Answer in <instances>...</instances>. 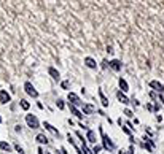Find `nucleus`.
Returning <instances> with one entry per match:
<instances>
[{
	"instance_id": "30",
	"label": "nucleus",
	"mask_w": 164,
	"mask_h": 154,
	"mask_svg": "<svg viewBox=\"0 0 164 154\" xmlns=\"http://www.w3.org/2000/svg\"><path fill=\"white\" fill-rule=\"evenodd\" d=\"M132 151H134V149H132V146H131V148H129V151H127L126 154H132Z\"/></svg>"
},
{
	"instance_id": "21",
	"label": "nucleus",
	"mask_w": 164,
	"mask_h": 154,
	"mask_svg": "<svg viewBox=\"0 0 164 154\" xmlns=\"http://www.w3.org/2000/svg\"><path fill=\"white\" fill-rule=\"evenodd\" d=\"M56 105H57V108H59V110H64V108H65V105H64V100H61V98L56 102Z\"/></svg>"
},
{
	"instance_id": "8",
	"label": "nucleus",
	"mask_w": 164,
	"mask_h": 154,
	"mask_svg": "<svg viewBox=\"0 0 164 154\" xmlns=\"http://www.w3.org/2000/svg\"><path fill=\"white\" fill-rule=\"evenodd\" d=\"M108 67H112V70H115V72H120L123 64H121V61H116V59H115V61L108 62Z\"/></svg>"
},
{
	"instance_id": "25",
	"label": "nucleus",
	"mask_w": 164,
	"mask_h": 154,
	"mask_svg": "<svg viewBox=\"0 0 164 154\" xmlns=\"http://www.w3.org/2000/svg\"><path fill=\"white\" fill-rule=\"evenodd\" d=\"M38 154H49V153L43 151V148H38Z\"/></svg>"
},
{
	"instance_id": "18",
	"label": "nucleus",
	"mask_w": 164,
	"mask_h": 154,
	"mask_svg": "<svg viewBox=\"0 0 164 154\" xmlns=\"http://www.w3.org/2000/svg\"><path fill=\"white\" fill-rule=\"evenodd\" d=\"M0 149H3V151L10 153V151H11V146H10L8 143H5V141H0Z\"/></svg>"
},
{
	"instance_id": "23",
	"label": "nucleus",
	"mask_w": 164,
	"mask_h": 154,
	"mask_svg": "<svg viewBox=\"0 0 164 154\" xmlns=\"http://www.w3.org/2000/svg\"><path fill=\"white\" fill-rule=\"evenodd\" d=\"M69 86H70L69 81H62V83H61V88H62V89H69Z\"/></svg>"
},
{
	"instance_id": "4",
	"label": "nucleus",
	"mask_w": 164,
	"mask_h": 154,
	"mask_svg": "<svg viewBox=\"0 0 164 154\" xmlns=\"http://www.w3.org/2000/svg\"><path fill=\"white\" fill-rule=\"evenodd\" d=\"M67 98H69V102H72V105H75V106H78V105H81V103H83V102L80 100V97H78L77 94H73V92H69Z\"/></svg>"
},
{
	"instance_id": "26",
	"label": "nucleus",
	"mask_w": 164,
	"mask_h": 154,
	"mask_svg": "<svg viewBox=\"0 0 164 154\" xmlns=\"http://www.w3.org/2000/svg\"><path fill=\"white\" fill-rule=\"evenodd\" d=\"M99 151H100V146H96V148H94V149H92V153H96V154H97V153H99Z\"/></svg>"
},
{
	"instance_id": "20",
	"label": "nucleus",
	"mask_w": 164,
	"mask_h": 154,
	"mask_svg": "<svg viewBox=\"0 0 164 154\" xmlns=\"http://www.w3.org/2000/svg\"><path fill=\"white\" fill-rule=\"evenodd\" d=\"M29 106H30V103L27 100H21V108L22 110H29Z\"/></svg>"
},
{
	"instance_id": "11",
	"label": "nucleus",
	"mask_w": 164,
	"mask_h": 154,
	"mask_svg": "<svg viewBox=\"0 0 164 154\" xmlns=\"http://www.w3.org/2000/svg\"><path fill=\"white\" fill-rule=\"evenodd\" d=\"M85 64H86L88 68H96L97 64H96V61L92 57H85Z\"/></svg>"
},
{
	"instance_id": "33",
	"label": "nucleus",
	"mask_w": 164,
	"mask_h": 154,
	"mask_svg": "<svg viewBox=\"0 0 164 154\" xmlns=\"http://www.w3.org/2000/svg\"><path fill=\"white\" fill-rule=\"evenodd\" d=\"M56 154H61V153H56Z\"/></svg>"
},
{
	"instance_id": "3",
	"label": "nucleus",
	"mask_w": 164,
	"mask_h": 154,
	"mask_svg": "<svg viewBox=\"0 0 164 154\" xmlns=\"http://www.w3.org/2000/svg\"><path fill=\"white\" fill-rule=\"evenodd\" d=\"M24 89H26V92L29 94L30 97H34V98H37V97H38V92L35 91V88L32 86V83H29V81H27L26 84H24Z\"/></svg>"
},
{
	"instance_id": "27",
	"label": "nucleus",
	"mask_w": 164,
	"mask_h": 154,
	"mask_svg": "<svg viewBox=\"0 0 164 154\" xmlns=\"http://www.w3.org/2000/svg\"><path fill=\"white\" fill-rule=\"evenodd\" d=\"M123 130H124V132H126V133H127V135H131V130H129V129H127V127H123Z\"/></svg>"
},
{
	"instance_id": "31",
	"label": "nucleus",
	"mask_w": 164,
	"mask_h": 154,
	"mask_svg": "<svg viewBox=\"0 0 164 154\" xmlns=\"http://www.w3.org/2000/svg\"><path fill=\"white\" fill-rule=\"evenodd\" d=\"M0 122H2V116H0Z\"/></svg>"
},
{
	"instance_id": "6",
	"label": "nucleus",
	"mask_w": 164,
	"mask_h": 154,
	"mask_svg": "<svg viewBox=\"0 0 164 154\" xmlns=\"http://www.w3.org/2000/svg\"><path fill=\"white\" fill-rule=\"evenodd\" d=\"M8 102H11V96L6 91H0V103H8Z\"/></svg>"
},
{
	"instance_id": "7",
	"label": "nucleus",
	"mask_w": 164,
	"mask_h": 154,
	"mask_svg": "<svg viewBox=\"0 0 164 154\" xmlns=\"http://www.w3.org/2000/svg\"><path fill=\"white\" fill-rule=\"evenodd\" d=\"M81 110H83V113H85V114H92V113L96 111L94 106L89 105V103H81Z\"/></svg>"
},
{
	"instance_id": "29",
	"label": "nucleus",
	"mask_w": 164,
	"mask_h": 154,
	"mask_svg": "<svg viewBox=\"0 0 164 154\" xmlns=\"http://www.w3.org/2000/svg\"><path fill=\"white\" fill-rule=\"evenodd\" d=\"M61 154H69V153H67V151H65V149H64V148H62V149H61Z\"/></svg>"
},
{
	"instance_id": "22",
	"label": "nucleus",
	"mask_w": 164,
	"mask_h": 154,
	"mask_svg": "<svg viewBox=\"0 0 164 154\" xmlns=\"http://www.w3.org/2000/svg\"><path fill=\"white\" fill-rule=\"evenodd\" d=\"M14 149H16V151H18L19 154H24V149H22L21 146H19V143H16V145H14Z\"/></svg>"
},
{
	"instance_id": "19",
	"label": "nucleus",
	"mask_w": 164,
	"mask_h": 154,
	"mask_svg": "<svg viewBox=\"0 0 164 154\" xmlns=\"http://www.w3.org/2000/svg\"><path fill=\"white\" fill-rule=\"evenodd\" d=\"M81 145H83V151H85V154H92V151L86 146V141H81Z\"/></svg>"
},
{
	"instance_id": "32",
	"label": "nucleus",
	"mask_w": 164,
	"mask_h": 154,
	"mask_svg": "<svg viewBox=\"0 0 164 154\" xmlns=\"http://www.w3.org/2000/svg\"><path fill=\"white\" fill-rule=\"evenodd\" d=\"M163 103H164V98H163Z\"/></svg>"
},
{
	"instance_id": "10",
	"label": "nucleus",
	"mask_w": 164,
	"mask_h": 154,
	"mask_svg": "<svg viewBox=\"0 0 164 154\" xmlns=\"http://www.w3.org/2000/svg\"><path fill=\"white\" fill-rule=\"evenodd\" d=\"M45 127H46V129H48V130H49V132H51V133H53V135H56L57 138H59V137H61L59 130H57L56 127H53V125H51V124H49V122H45Z\"/></svg>"
},
{
	"instance_id": "14",
	"label": "nucleus",
	"mask_w": 164,
	"mask_h": 154,
	"mask_svg": "<svg viewBox=\"0 0 164 154\" xmlns=\"http://www.w3.org/2000/svg\"><path fill=\"white\" fill-rule=\"evenodd\" d=\"M70 113H72V114H75L77 118H81V116H83V113H81V111L77 108L75 105H70Z\"/></svg>"
},
{
	"instance_id": "12",
	"label": "nucleus",
	"mask_w": 164,
	"mask_h": 154,
	"mask_svg": "<svg viewBox=\"0 0 164 154\" xmlns=\"http://www.w3.org/2000/svg\"><path fill=\"white\" fill-rule=\"evenodd\" d=\"M86 140H88V141H91V143H96V141H97V138H96V132H94V130H88Z\"/></svg>"
},
{
	"instance_id": "1",
	"label": "nucleus",
	"mask_w": 164,
	"mask_h": 154,
	"mask_svg": "<svg viewBox=\"0 0 164 154\" xmlns=\"http://www.w3.org/2000/svg\"><path fill=\"white\" fill-rule=\"evenodd\" d=\"M99 132H100V135H102V141H104V148L107 149V151H113L115 149V145H113V141L108 138L107 135H105V132H104V129L100 127L99 129Z\"/></svg>"
},
{
	"instance_id": "9",
	"label": "nucleus",
	"mask_w": 164,
	"mask_h": 154,
	"mask_svg": "<svg viewBox=\"0 0 164 154\" xmlns=\"http://www.w3.org/2000/svg\"><path fill=\"white\" fill-rule=\"evenodd\" d=\"M116 97H118V100L121 102V103H124V105L131 103V100H129V98H127L126 96H124V94L121 92V91H120V92H116Z\"/></svg>"
},
{
	"instance_id": "15",
	"label": "nucleus",
	"mask_w": 164,
	"mask_h": 154,
	"mask_svg": "<svg viewBox=\"0 0 164 154\" xmlns=\"http://www.w3.org/2000/svg\"><path fill=\"white\" fill-rule=\"evenodd\" d=\"M120 88H121V91H123V92H127V91H129V86H127L126 80H123V78H120Z\"/></svg>"
},
{
	"instance_id": "17",
	"label": "nucleus",
	"mask_w": 164,
	"mask_h": 154,
	"mask_svg": "<svg viewBox=\"0 0 164 154\" xmlns=\"http://www.w3.org/2000/svg\"><path fill=\"white\" fill-rule=\"evenodd\" d=\"M48 73L51 75V76L54 78V80H59V76H61V75H59V72H57L56 68H53V67H51V68L48 70Z\"/></svg>"
},
{
	"instance_id": "16",
	"label": "nucleus",
	"mask_w": 164,
	"mask_h": 154,
	"mask_svg": "<svg viewBox=\"0 0 164 154\" xmlns=\"http://www.w3.org/2000/svg\"><path fill=\"white\" fill-rule=\"evenodd\" d=\"M35 140H37L40 145H46V143H48V138H46V137L43 135V133H40V135H37V138H35Z\"/></svg>"
},
{
	"instance_id": "28",
	"label": "nucleus",
	"mask_w": 164,
	"mask_h": 154,
	"mask_svg": "<svg viewBox=\"0 0 164 154\" xmlns=\"http://www.w3.org/2000/svg\"><path fill=\"white\" fill-rule=\"evenodd\" d=\"M107 65H108V62L104 61V62H102V68H107Z\"/></svg>"
},
{
	"instance_id": "24",
	"label": "nucleus",
	"mask_w": 164,
	"mask_h": 154,
	"mask_svg": "<svg viewBox=\"0 0 164 154\" xmlns=\"http://www.w3.org/2000/svg\"><path fill=\"white\" fill-rule=\"evenodd\" d=\"M124 114H126L127 118H132V111H131V110H124Z\"/></svg>"
},
{
	"instance_id": "2",
	"label": "nucleus",
	"mask_w": 164,
	"mask_h": 154,
	"mask_svg": "<svg viewBox=\"0 0 164 154\" xmlns=\"http://www.w3.org/2000/svg\"><path fill=\"white\" fill-rule=\"evenodd\" d=\"M26 122H27V125H29L30 129H38L40 127V122H38V119L34 116V114H26Z\"/></svg>"
},
{
	"instance_id": "5",
	"label": "nucleus",
	"mask_w": 164,
	"mask_h": 154,
	"mask_svg": "<svg viewBox=\"0 0 164 154\" xmlns=\"http://www.w3.org/2000/svg\"><path fill=\"white\" fill-rule=\"evenodd\" d=\"M150 88H151V89H155L156 92H159V94H163V92H164V86H163L159 81H150Z\"/></svg>"
},
{
	"instance_id": "13",
	"label": "nucleus",
	"mask_w": 164,
	"mask_h": 154,
	"mask_svg": "<svg viewBox=\"0 0 164 154\" xmlns=\"http://www.w3.org/2000/svg\"><path fill=\"white\" fill-rule=\"evenodd\" d=\"M99 97H100V102H102V106H108V98L105 97L102 89H99Z\"/></svg>"
}]
</instances>
